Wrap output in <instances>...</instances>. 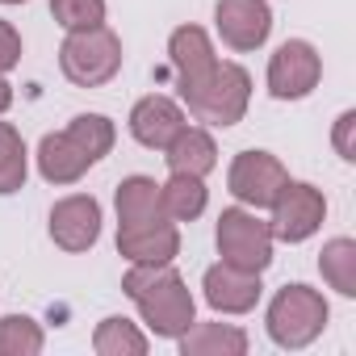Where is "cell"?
I'll use <instances>...</instances> for the list:
<instances>
[{
    "instance_id": "obj_16",
    "label": "cell",
    "mask_w": 356,
    "mask_h": 356,
    "mask_svg": "<svg viewBox=\"0 0 356 356\" xmlns=\"http://www.w3.org/2000/svg\"><path fill=\"white\" fill-rule=\"evenodd\" d=\"M168 155V168L172 172H185V176H206V172H214V163H218V147H214V138L206 134V130H193V126H181L176 130V138L163 147Z\"/></svg>"
},
{
    "instance_id": "obj_19",
    "label": "cell",
    "mask_w": 356,
    "mask_h": 356,
    "mask_svg": "<svg viewBox=\"0 0 356 356\" xmlns=\"http://www.w3.org/2000/svg\"><path fill=\"white\" fill-rule=\"evenodd\" d=\"M159 206L172 222H193L206 210V185L202 176H185V172H172V181L159 185Z\"/></svg>"
},
{
    "instance_id": "obj_29",
    "label": "cell",
    "mask_w": 356,
    "mask_h": 356,
    "mask_svg": "<svg viewBox=\"0 0 356 356\" xmlns=\"http://www.w3.org/2000/svg\"><path fill=\"white\" fill-rule=\"evenodd\" d=\"M0 5H22V0H0Z\"/></svg>"
},
{
    "instance_id": "obj_23",
    "label": "cell",
    "mask_w": 356,
    "mask_h": 356,
    "mask_svg": "<svg viewBox=\"0 0 356 356\" xmlns=\"http://www.w3.org/2000/svg\"><path fill=\"white\" fill-rule=\"evenodd\" d=\"M42 352V327L26 314L0 318V356H34Z\"/></svg>"
},
{
    "instance_id": "obj_2",
    "label": "cell",
    "mask_w": 356,
    "mask_h": 356,
    "mask_svg": "<svg viewBox=\"0 0 356 356\" xmlns=\"http://www.w3.org/2000/svg\"><path fill=\"white\" fill-rule=\"evenodd\" d=\"M189 113L197 122H210V126H235L243 113H248V101H252V76L239 67V63H214V72L181 92Z\"/></svg>"
},
{
    "instance_id": "obj_26",
    "label": "cell",
    "mask_w": 356,
    "mask_h": 356,
    "mask_svg": "<svg viewBox=\"0 0 356 356\" xmlns=\"http://www.w3.org/2000/svg\"><path fill=\"white\" fill-rule=\"evenodd\" d=\"M17 59H22V38H17V30L9 22H0V76L13 72Z\"/></svg>"
},
{
    "instance_id": "obj_10",
    "label": "cell",
    "mask_w": 356,
    "mask_h": 356,
    "mask_svg": "<svg viewBox=\"0 0 356 356\" xmlns=\"http://www.w3.org/2000/svg\"><path fill=\"white\" fill-rule=\"evenodd\" d=\"M51 239L63 252H88L101 239V206H97V197H84V193L63 197L51 210Z\"/></svg>"
},
{
    "instance_id": "obj_3",
    "label": "cell",
    "mask_w": 356,
    "mask_h": 356,
    "mask_svg": "<svg viewBox=\"0 0 356 356\" xmlns=\"http://www.w3.org/2000/svg\"><path fill=\"white\" fill-rule=\"evenodd\" d=\"M59 67L72 84L80 88H101L118 76L122 67V42L113 30L92 26V30H72L63 51H59Z\"/></svg>"
},
{
    "instance_id": "obj_1",
    "label": "cell",
    "mask_w": 356,
    "mask_h": 356,
    "mask_svg": "<svg viewBox=\"0 0 356 356\" xmlns=\"http://www.w3.org/2000/svg\"><path fill=\"white\" fill-rule=\"evenodd\" d=\"M122 289L134 298L143 323L155 335H185L193 327V293L168 264H134L122 281Z\"/></svg>"
},
{
    "instance_id": "obj_15",
    "label": "cell",
    "mask_w": 356,
    "mask_h": 356,
    "mask_svg": "<svg viewBox=\"0 0 356 356\" xmlns=\"http://www.w3.org/2000/svg\"><path fill=\"white\" fill-rule=\"evenodd\" d=\"M92 168V155L63 130V134H47L38 143V172L47 176L51 185H72Z\"/></svg>"
},
{
    "instance_id": "obj_9",
    "label": "cell",
    "mask_w": 356,
    "mask_h": 356,
    "mask_svg": "<svg viewBox=\"0 0 356 356\" xmlns=\"http://www.w3.org/2000/svg\"><path fill=\"white\" fill-rule=\"evenodd\" d=\"M214 22L231 51H256L273 30V13L264 0H218Z\"/></svg>"
},
{
    "instance_id": "obj_5",
    "label": "cell",
    "mask_w": 356,
    "mask_h": 356,
    "mask_svg": "<svg viewBox=\"0 0 356 356\" xmlns=\"http://www.w3.org/2000/svg\"><path fill=\"white\" fill-rule=\"evenodd\" d=\"M218 252L227 264L243 273H264L273 264V231L248 210H222L218 218Z\"/></svg>"
},
{
    "instance_id": "obj_7",
    "label": "cell",
    "mask_w": 356,
    "mask_h": 356,
    "mask_svg": "<svg viewBox=\"0 0 356 356\" xmlns=\"http://www.w3.org/2000/svg\"><path fill=\"white\" fill-rule=\"evenodd\" d=\"M323 214H327V202L314 185H285L273 202V239H285V243H302L310 239L318 227H323Z\"/></svg>"
},
{
    "instance_id": "obj_12",
    "label": "cell",
    "mask_w": 356,
    "mask_h": 356,
    "mask_svg": "<svg viewBox=\"0 0 356 356\" xmlns=\"http://www.w3.org/2000/svg\"><path fill=\"white\" fill-rule=\"evenodd\" d=\"M118 252L134 264H168L181 252V231L168 218L147 222V227H118Z\"/></svg>"
},
{
    "instance_id": "obj_6",
    "label": "cell",
    "mask_w": 356,
    "mask_h": 356,
    "mask_svg": "<svg viewBox=\"0 0 356 356\" xmlns=\"http://www.w3.org/2000/svg\"><path fill=\"white\" fill-rule=\"evenodd\" d=\"M323 76V63H318V51L302 38H289L277 47V55L268 59V92L277 101H298L306 97Z\"/></svg>"
},
{
    "instance_id": "obj_17",
    "label": "cell",
    "mask_w": 356,
    "mask_h": 356,
    "mask_svg": "<svg viewBox=\"0 0 356 356\" xmlns=\"http://www.w3.org/2000/svg\"><path fill=\"white\" fill-rule=\"evenodd\" d=\"M159 218H168L159 206V185L151 176H126L118 185V222L122 227H147Z\"/></svg>"
},
{
    "instance_id": "obj_20",
    "label": "cell",
    "mask_w": 356,
    "mask_h": 356,
    "mask_svg": "<svg viewBox=\"0 0 356 356\" xmlns=\"http://www.w3.org/2000/svg\"><path fill=\"white\" fill-rule=\"evenodd\" d=\"M318 268L331 289H339L343 298H356V243L352 239H331L318 256Z\"/></svg>"
},
{
    "instance_id": "obj_18",
    "label": "cell",
    "mask_w": 356,
    "mask_h": 356,
    "mask_svg": "<svg viewBox=\"0 0 356 356\" xmlns=\"http://www.w3.org/2000/svg\"><path fill=\"white\" fill-rule=\"evenodd\" d=\"M176 339H181L185 356H239V352H248V335L239 327H227V323H202Z\"/></svg>"
},
{
    "instance_id": "obj_24",
    "label": "cell",
    "mask_w": 356,
    "mask_h": 356,
    "mask_svg": "<svg viewBox=\"0 0 356 356\" xmlns=\"http://www.w3.org/2000/svg\"><path fill=\"white\" fill-rule=\"evenodd\" d=\"M67 134L92 155V163H97L101 155H109V147H113V122L101 118V113H80V118H72Z\"/></svg>"
},
{
    "instance_id": "obj_13",
    "label": "cell",
    "mask_w": 356,
    "mask_h": 356,
    "mask_svg": "<svg viewBox=\"0 0 356 356\" xmlns=\"http://www.w3.org/2000/svg\"><path fill=\"white\" fill-rule=\"evenodd\" d=\"M168 55H172V67H176V80H181V92H189V88H197L210 72H214V47H210V38H206V30H197V26H181L172 34V42H168Z\"/></svg>"
},
{
    "instance_id": "obj_22",
    "label": "cell",
    "mask_w": 356,
    "mask_h": 356,
    "mask_svg": "<svg viewBox=\"0 0 356 356\" xmlns=\"http://www.w3.org/2000/svg\"><path fill=\"white\" fill-rule=\"evenodd\" d=\"M22 185H26V143L9 122H0V193H17Z\"/></svg>"
},
{
    "instance_id": "obj_25",
    "label": "cell",
    "mask_w": 356,
    "mask_h": 356,
    "mask_svg": "<svg viewBox=\"0 0 356 356\" xmlns=\"http://www.w3.org/2000/svg\"><path fill=\"white\" fill-rule=\"evenodd\" d=\"M55 22L72 34V30H92L105 22V0H51Z\"/></svg>"
},
{
    "instance_id": "obj_11",
    "label": "cell",
    "mask_w": 356,
    "mask_h": 356,
    "mask_svg": "<svg viewBox=\"0 0 356 356\" xmlns=\"http://www.w3.org/2000/svg\"><path fill=\"white\" fill-rule=\"evenodd\" d=\"M206 302L222 314H248L260 302V273H243L235 264H214L206 273Z\"/></svg>"
},
{
    "instance_id": "obj_21",
    "label": "cell",
    "mask_w": 356,
    "mask_h": 356,
    "mask_svg": "<svg viewBox=\"0 0 356 356\" xmlns=\"http://www.w3.org/2000/svg\"><path fill=\"white\" fill-rule=\"evenodd\" d=\"M92 348L101 352V356H143L147 352V335L143 331H134V323H126V318H105L101 327H97V339H92Z\"/></svg>"
},
{
    "instance_id": "obj_4",
    "label": "cell",
    "mask_w": 356,
    "mask_h": 356,
    "mask_svg": "<svg viewBox=\"0 0 356 356\" xmlns=\"http://www.w3.org/2000/svg\"><path fill=\"white\" fill-rule=\"evenodd\" d=\"M327 327V302L310 285H285L268 306V335L281 348H306Z\"/></svg>"
},
{
    "instance_id": "obj_28",
    "label": "cell",
    "mask_w": 356,
    "mask_h": 356,
    "mask_svg": "<svg viewBox=\"0 0 356 356\" xmlns=\"http://www.w3.org/2000/svg\"><path fill=\"white\" fill-rule=\"evenodd\" d=\"M9 105H13V88H9V84H5V80H0V113H5V109H9Z\"/></svg>"
},
{
    "instance_id": "obj_14",
    "label": "cell",
    "mask_w": 356,
    "mask_h": 356,
    "mask_svg": "<svg viewBox=\"0 0 356 356\" xmlns=\"http://www.w3.org/2000/svg\"><path fill=\"white\" fill-rule=\"evenodd\" d=\"M181 126H185V113H181V105L168 101V97H143L130 109V134L143 147H151V151H163L176 138Z\"/></svg>"
},
{
    "instance_id": "obj_8",
    "label": "cell",
    "mask_w": 356,
    "mask_h": 356,
    "mask_svg": "<svg viewBox=\"0 0 356 356\" xmlns=\"http://www.w3.org/2000/svg\"><path fill=\"white\" fill-rule=\"evenodd\" d=\"M289 185V172L281 168V159L277 155H268V151H243V155H235V163H231V193L243 202V206H273L277 202V193Z\"/></svg>"
},
{
    "instance_id": "obj_27",
    "label": "cell",
    "mask_w": 356,
    "mask_h": 356,
    "mask_svg": "<svg viewBox=\"0 0 356 356\" xmlns=\"http://www.w3.org/2000/svg\"><path fill=\"white\" fill-rule=\"evenodd\" d=\"M352 126H356V113H343L339 126H335V147H339L343 159H356V151H352V143H348V130H352Z\"/></svg>"
}]
</instances>
